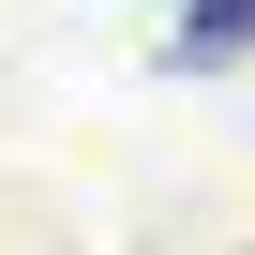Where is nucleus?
<instances>
[{"mask_svg":"<svg viewBox=\"0 0 255 255\" xmlns=\"http://www.w3.org/2000/svg\"><path fill=\"white\" fill-rule=\"evenodd\" d=\"M240 45H255V0H195V15H180V75H210Z\"/></svg>","mask_w":255,"mask_h":255,"instance_id":"f257e3e1","label":"nucleus"}]
</instances>
